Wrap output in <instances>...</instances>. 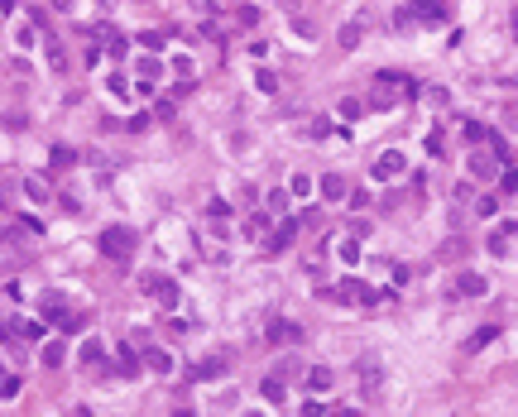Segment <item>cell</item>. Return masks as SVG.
Returning a JSON list of instances; mask_svg holds the SVG:
<instances>
[{"label":"cell","mask_w":518,"mask_h":417,"mask_svg":"<svg viewBox=\"0 0 518 417\" xmlns=\"http://www.w3.org/2000/svg\"><path fill=\"white\" fill-rule=\"evenodd\" d=\"M135 240H139V235H135L130 225H106L101 230V254L110 264H125V259L135 254Z\"/></svg>","instance_id":"obj_1"},{"label":"cell","mask_w":518,"mask_h":417,"mask_svg":"<svg viewBox=\"0 0 518 417\" xmlns=\"http://www.w3.org/2000/svg\"><path fill=\"white\" fill-rule=\"evenodd\" d=\"M264 336H269V345H298V340H303V326L288 321V316H274Z\"/></svg>","instance_id":"obj_2"},{"label":"cell","mask_w":518,"mask_h":417,"mask_svg":"<svg viewBox=\"0 0 518 417\" xmlns=\"http://www.w3.org/2000/svg\"><path fill=\"white\" fill-rule=\"evenodd\" d=\"M404 168H408V159H404L399 149H384V154L375 159V178H379V183H389V178H399Z\"/></svg>","instance_id":"obj_3"},{"label":"cell","mask_w":518,"mask_h":417,"mask_svg":"<svg viewBox=\"0 0 518 417\" xmlns=\"http://www.w3.org/2000/svg\"><path fill=\"white\" fill-rule=\"evenodd\" d=\"M298 230H303V221H298V216H283V225L269 235V254H283V250L298 240Z\"/></svg>","instance_id":"obj_4"},{"label":"cell","mask_w":518,"mask_h":417,"mask_svg":"<svg viewBox=\"0 0 518 417\" xmlns=\"http://www.w3.org/2000/svg\"><path fill=\"white\" fill-rule=\"evenodd\" d=\"M144 288L154 293V303H159V307H173V303H178V283H173V278H159V274H144Z\"/></svg>","instance_id":"obj_5"},{"label":"cell","mask_w":518,"mask_h":417,"mask_svg":"<svg viewBox=\"0 0 518 417\" xmlns=\"http://www.w3.org/2000/svg\"><path fill=\"white\" fill-rule=\"evenodd\" d=\"M375 82H379V92H404V96H417V82L408 77V72H394V68H384Z\"/></svg>","instance_id":"obj_6"},{"label":"cell","mask_w":518,"mask_h":417,"mask_svg":"<svg viewBox=\"0 0 518 417\" xmlns=\"http://www.w3.org/2000/svg\"><path fill=\"white\" fill-rule=\"evenodd\" d=\"M451 293H456V298H485V293H490V283H485L480 274H470V269H466V274H456Z\"/></svg>","instance_id":"obj_7"},{"label":"cell","mask_w":518,"mask_h":417,"mask_svg":"<svg viewBox=\"0 0 518 417\" xmlns=\"http://www.w3.org/2000/svg\"><path fill=\"white\" fill-rule=\"evenodd\" d=\"M317 187H321V197H326V202H346V197H350V183H346L341 173H326Z\"/></svg>","instance_id":"obj_8"},{"label":"cell","mask_w":518,"mask_h":417,"mask_svg":"<svg viewBox=\"0 0 518 417\" xmlns=\"http://www.w3.org/2000/svg\"><path fill=\"white\" fill-rule=\"evenodd\" d=\"M514 235H518V221H509V225H499V230H490V254H509V245H514Z\"/></svg>","instance_id":"obj_9"},{"label":"cell","mask_w":518,"mask_h":417,"mask_svg":"<svg viewBox=\"0 0 518 417\" xmlns=\"http://www.w3.org/2000/svg\"><path fill=\"white\" fill-rule=\"evenodd\" d=\"M408 10H413V19H427V24H441L446 19V5L441 0H413Z\"/></svg>","instance_id":"obj_10"},{"label":"cell","mask_w":518,"mask_h":417,"mask_svg":"<svg viewBox=\"0 0 518 417\" xmlns=\"http://www.w3.org/2000/svg\"><path fill=\"white\" fill-rule=\"evenodd\" d=\"M495 168H499V154H485V149L470 154V173L475 178H495Z\"/></svg>","instance_id":"obj_11"},{"label":"cell","mask_w":518,"mask_h":417,"mask_svg":"<svg viewBox=\"0 0 518 417\" xmlns=\"http://www.w3.org/2000/svg\"><path fill=\"white\" fill-rule=\"evenodd\" d=\"M139 360H144V365H149L154 374H168V369H173L168 350H159V345H144V350H139Z\"/></svg>","instance_id":"obj_12"},{"label":"cell","mask_w":518,"mask_h":417,"mask_svg":"<svg viewBox=\"0 0 518 417\" xmlns=\"http://www.w3.org/2000/svg\"><path fill=\"white\" fill-rule=\"evenodd\" d=\"M101 355H106V345L92 336V340H82V350H77V365H82V369H92V365H101Z\"/></svg>","instance_id":"obj_13"},{"label":"cell","mask_w":518,"mask_h":417,"mask_svg":"<svg viewBox=\"0 0 518 417\" xmlns=\"http://www.w3.org/2000/svg\"><path fill=\"white\" fill-rule=\"evenodd\" d=\"M495 336H499V326H480L470 340H466V355H475V350H485V345H495Z\"/></svg>","instance_id":"obj_14"},{"label":"cell","mask_w":518,"mask_h":417,"mask_svg":"<svg viewBox=\"0 0 518 417\" xmlns=\"http://www.w3.org/2000/svg\"><path fill=\"white\" fill-rule=\"evenodd\" d=\"M39 360H43V365H48V369H58V365H63V360H68V345H63V340H48V345H43V350H39Z\"/></svg>","instance_id":"obj_15"},{"label":"cell","mask_w":518,"mask_h":417,"mask_svg":"<svg viewBox=\"0 0 518 417\" xmlns=\"http://www.w3.org/2000/svg\"><path fill=\"white\" fill-rule=\"evenodd\" d=\"M135 72H139V82H159V77H163V63H159V58H139Z\"/></svg>","instance_id":"obj_16"},{"label":"cell","mask_w":518,"mask_h":417,"mask_svg":"<svg viewBox=\"0 0 518 417\" xmlns=\"http://www.w3.org/2000/svg\"><path fill=\"white\" fill-rule=\"evenodd\" d=\"M360 39H365V19H350V24L341 29V48H355Z\"/></svg>","instance_id":"obj_17"},{"label":"cell","mask_w":518,"mask_h":417,"mask_svg":"<svg viewBox=\"0 0 518 417\" xmlns=\"http://www.w3.org/2000/svg\"><path fill=\"white\" fill-rule=\"evenodd\" d=\"M308 384H312V394H326L336 379H331V369H321V365H312V374H308Z\"/></svg>","instance_id":"obj_18"},{"label":"cell","mask_w":518,"mask_h":417,"mask_svg":"<svg viewBox=\"0 0 518 417\" xmlns=\"http://www.w3.org/2000/svg\"><path fill=\"white\" fill-rule=\"evenodd\" d=\"M48 163H53V173H63V168H72V163H77V154H72V149H63V144H58V149H53V154H48Z\"/></svg>","instance_id":"obj_19"},{"label":"cell","mask_w":518,"mask_h":417,"mask_svg":"<svg viewBox=\"0 0 518 417\" xmlns=\"http://www.w3.org/2000/svg\"><path fill=\"white\" fill-rule=\"evenodd\" d=\"M360 259H365V254H360V240H355V235H350V240H341V264H350V269H355Z\"/></svg>","instance_id":"obj_20"},{"label":"cell","mask_w":518,"mask_h":417,"mask_svg":"<svg viewBox=\"0 0 518 417\" xmlns=\"http://www.w3.org/2000/svg\"><path fill=\"white\" fill-rule=\"evenodd\" d=\"M259 394H264L269 403H283V394H288V389H283V379L274 374V379H264V384H259Z\"/></svg>","instance_id":"obj_21"},{"label":"cell","mask_w":518,"mask_h":417,"mask_svg":"<svg viewBox=\"0 0 518 417\" xmlns=\"http://www.w3.org/2000/svg\"><path fill=\"white\" fill-rule=\"evenodd\" d=\"M312 187H317V183H312V178H303V173H298V178H293V183H288V197H298V202H308V197H312Z\"/></svg>","instance_id":"obj_22"},{"label":"cell","mask_w":518,"mask_h":417,"mask_svg":"<svg viewBox=\"0 0 518 417\" xmlns=\"http://www.w3.org/2000/svg\"><path fill=\"white\" fill-rule=\"evenodd\" d=\"M269 230H274V216H269V211H255V221H250V235L259 240V235H269Z\"/></svg>","instance_id":"obj_23"},{"label":"cell","mask_w":518,"mask_h":417,"mask_svg":"<svg viewBox=\"0 0 518 417\" xmlns=\"http://www.w3.org/2000/svg\"><path fill=\"white\" fill-rule=\"evenodd\" d=\"M14 326H19V340H29V345L43 340V321H14Z\"/></svg>","instance_id":"obj_24"},{"label":"cell","mask_w":518,"mask_h":417,"mask_svg":"<svg viewBox=\"0 0 518 417\" xmlns=\"http://www.w3.org/2000/svg\"><path fill=\"white\" fill-rule=\"evenodd\" d=\"M221 369H226V365H221V360H202V365H197V369H192V379H216V374H221Z\"/></svg>","instance_id":"obj_25"},{"label":"cell","mask_w":518,"mask_h":417,"mask_svg":"<svg viewBox=\"0 0 518 417\" xmlns=\"http://www.w3.org/2000/svg\"><path fill=\"white\" fill-rule=\"evenodd\" d=\"M207 216H211V225H221V230H226V216H230V207H226V202H211Z\"/></svg>","instance_id":"obj_26"},{"label":"cell","mask_w":518,"mask_h":417,"mask_svg":"<svg viewBox=\"0 0 518 417\" xmlns=\"http://www.w3.org/2000/svg\"><path fill=\"white\" fill-rule=\"evenodd\" d=\"M255 87H259V92H269V96H274V92H279V77H274V72H255Z\"/></svg>","instance_id":"obj_27"},{"label":"cell","mask_w":518,"mask_h":417,"mask_svg":"<svg viewBox=\"0 0 518 417\" xmlns=\"http://www.w3.org/2000/svg\"><path fill=\"white\" fill-rule=\"evenodd\" d=\"M466 139H470V144H485V139H490V130H485V125H475V120H466Z\"/></svg>","instance_id":"obj_28"},{"label":"cell","mask_w":518,"mask_h":417,"mask_svg":"<svg viewBox=\"0 0 518 417\" xmlns=\"http://www.w3.org/2000/svg\"><path fill=\"white\" fill-rule=\"evenodd\" d=\"M427 154H437V159L446 154V134H441V130H432V134H427Z\"/></svg>","instance_id":"obj_29"},{"label":"cell","mask_w":518,"mask_h":417,"mask_svg":"<svg viewBox=\"0 0 518 417\" xmlns=\"http://www.w3.org/2000/svg\"><path fill=\"white\" fill-rule=\"evenodd\" d=\"M19 394V374H0V398H14Z\"/></svg>","instance_id":"obj_30"},{"label":"cell","mask_w":518,"mask_h":417,"mask_svg":"<svg viewBox=\"0 0 518 417\" xmlns=\"http://www.w3.org/2000/svg\"><path fill=\"white\" fill-rule=\"evenodd\" d=\"M341 115H346V120H360V115H365V101H355V96L341 101Z\"/></svg>","instance_id":"obj_31"},{"label":"cell","mask_w":518,"mask_h":417,"mask_svg":"<svg viewBox=\"0 0 518 417\" xmlns=\"http://www.w3.org/2000/svg\"><path fill=\"white\" fill-rule=\"evenodd\" d=\"M173 72H178L183 82H192V58H173Z\"/></svg>","instance_id":"obj_32"},{"label":"cell","mask_w":518,"mask_h":417,"mask_svg":"<svg viewBox=\"0 0 518 417\" xmlns=\"http://www.w3.org/2000/svg\"><path fill=\"white\" fill-rule=\"evenodd\" d=\"M24 192H29V197H34V202H43V197H48V187H43V183H39V178H29V183H24Z\"/></svg>","instance_id":"obj_33"},{"label":"cell","mask_w":518,"mask_h":417,"mask_svg":"<svg viewBox=\"0 0 518 417\" xmlns=\"http://www.w3.org/2000/svg\"><path fill=\"white\" fill-rule=\"evenodd\" d=\"M321 413H331L321 398H312V403H303V417H321Z\"/></svg>","instance_id":"obj_34"},{"label":"cell","mask_w":518,"mask_h":417,"mask_svg":"<svg viewBox=\"0 0 518 417\" xmlns=\"http://www.w3.org/2000/svg\"><path fill=\"white\" fill-rule=\"evenodd\" d=\"M48 63H53V68H58V72H63V68H68V58H63V48H58V43H48Z\"/></svg>","instance_id":"obj_35"},{"label":"cell","mask_w":518,"mask_h":417,"mask_svg":"<svg viewBox=\"0 0 518 417\" xmlns=\"http://www.w3.org/2000/svg\"><path fill=\"white\" fill-rule=\"evenodd\" d=\"M461 250H466L461 240H446V245H441V259H461Z\"/></svg>","instance_id":"obj_36"},{"label":"cell","mask_w":518,"mask_h":417,"mask_svg":"<svg viewBox=\"0 0 518 417\" xmlns=\"http://www.w3.org/2000/svg\"><path fill=\"white\" fill-rule=\"evenodd\" d=\"M293 34H303V39H317V29H312L308 19H293Z\"/></svg>","instance_id":"obj_37"},{"label":"cell","mask_w":518,"mask_h":417,"mask_svg":"<svg viewBox=\"0 0 518 417\" xmlns=\"http://www.w3.org/2000/svg\"><path fill=\"white\" fill-rule=\"evenodd\" d=\"M475 211H480V216H495V211H499V202H495V197H480V207H475Z\"/></svg>","instance_id":"obj_38"},{"label":"cell","mask_w":518,"mask_h":417,"mask_svg":"<svg viewBox=\"0 0 518 417\" xmlns=\"http://www.w3.org/2000/svg\"><path fill=\"white\" fill-rule=\"evenodd\" d=\"M499 187H504V192H518V168H509V173H504V183H499Z\"/></svg>","instance_id":"obj_39"},{"label":"cell","mask_w":518,"mask_h":417,"mask_svg":"<svg viewBox=\"0 0 518 417\" xmlns=\"http://www.w3.org/2000/svg\"><path fill=\"white\" fill-rule=\"evenodd\" d=\"M14 5H19V0H0V10H14Z\"/></svg>","instance_id":"obj_40"},{"label":"cell","mask_w":518,"mask_h":417,"mask_svg":"<svg viewBox=\"0 0 518 417\" xmlns=\"http://www.w3.org/2000/svg\"><path fill=\"white\" fill-rule=\"evenodd\" d=\"M192 5H197V10H207V5H211V0H192Z\"/></svg>","instance_id":"obj_41"}]
</instances>
